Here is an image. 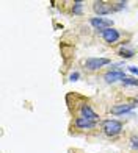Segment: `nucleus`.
I'll return each instance as SVG.
<instances>
[{
    "instance_id": "1",
    "label": "nucleus",
    "mask_w": 138,
    "mask_h": 153,
    "mask_svg": "<svg viewBox=\"0 0 138 153\" xmlns=\"http://www.w3.org/2000/svg\"><path fill=\"white\" fill-rule=\"evenodd\" d=\"M104 131L108 134V136H116V134H119L121 133V130H122V123L119 120H115V119H108L104 122Z\"/></svg>"
},
{
    "instance_id": "2",
    "label": "nucleus",
    "mask_w": 138,
    "mask_h": 153,
    "mask_svg": "<svg viewBox=\"0 0 138 153\" xmlns=\"http://www.w3.org/2000/svg\"><path fill=\"white\" fill-rule=\"evenodd\" d=\"M89 24H91L96 30H107V28H112V25H113V20H110L107 17H91L89 19Z\"/></svg>"
},
{
    "instance_id": "3",
    "label": "nucleus",
    "mask_w": 138,
    "mask_h": 153,
    "mask_svg": "<svg viewBox=\"0 0 138 153\" xmlns=\"http://www.w3.org/2000/svg\"><path fill=\"white\" fill-rule=\"evenodd\" d=\"M110 61L108 58H88L85 61V66L86 69H89V71H98V69H100L102 66H107L110 64Z\"/></svg>"
},
{
    "instance_id": "4",
    "label": "nucleus",
    "mask_w": 138,
    "mask_h": 153,
    "mask_svg": "<svg viewBox=\"0 0 138 153\" xmlns=\"http://www.w3.org/2000/svg\"><path fill=\"white\" fill-rule=\"evenodd\" d=\"M100 34H102V38H104V41H105L107 44H115V42H118V39L121 38L119 31H118V30H115V28L102 30Z\"/></svg>"
},
{
    "instance_id": "5",
    "label": "nucleus",
    "mask_w": 138,
    "mask_h": 153,
    "mask_svg": "<svg viewBox=\"0 0 138 153\" xmlns=\"http://www.w3.org/2000/svg\"><path fill=\"white\" fill-rule=\"evenodd\" d=\"M104 78H105L107 83H116V81H122L124 78H126V75H124V72L119 71V69H115V71L107 72L105 75H104Z\"/></svg>"
},
{
    "instance_id": "6",
    "label": "nucleus",
    "mask_w": 138,
    "mask_h": 153,
    "mask_svg": "<svg viewBox=\"0 0 138 153\" xmlns=\"http://www.w3.org/2000/svg\"><path fill=\"white\" fill-rule=\"evenodd\" d=\"M93 10H94V13L96 14H99L100 17H104L105 14H110L115 8H112V6H108L107 3H104V2H94V5H93Z\"/></svg>"
},
{
    "instance_id": "7",
    "label": "nucleus",
    "mask_w": 138,
    "mask_h": 153,
    "mask_svg": "<svg viewBox=\"0 0 138 153\" xmlns=\"http://www.w3.org/2000/svg\"><path fill=\"white\" fill-rule=\"evenodd\" d=\"M135 106H136L135 103H121V105H115V106H112V114H116V116L126 114L129 111H132Z\"/></svg>"
},
{
    "instance_id": "8",
    "label": "nucleus",
    "mask_w": 138,
    "mask_h": 153,
    "mask_svg": "<svg viewBox=\"0 0 138 153\" xmlns=\"http://www.w3.org/2000/svg\"><path fill=\"white\" fill-rule=\"evenodd\" d=\"M80 113H82V117H85V119H88V120H93V122H96V120H98V117H99L91 109V106H89V105H83V106H82L80 108Z\"/></svg>"
},
{
    "instance_id": "9",
    "label": "nucleus",
    "mask_w": 138,
    "mask_h": 153,
    "mask_svg": "<svg viewBox=\"0 0 138 153\" xmlns=\"http://www.w3.org/2000/svg\"><path fill=\"white\" fill-rule=\"evenodd\" d=\"M75 125H77L79 128H82V130H91V128L96 127V122L88 120V119H85V117H79V119L75 120Z\"/></svg>"
},
{
    "instance_id": "10",
    "label": "nucleus",
    "mask_w": 138,
    "mask_h": 153,
    "mask_svg": "<svg viewBox=\"0 0 138 153\" xmlns=\"http://www.w3.org/2000/svg\"><path fill=\"white\" fill-rule=\"evenodd\" d=\"M119 55L122 58H132L134 55H135V52H134V48H126V47H122L121 50H119Z\"/></svg>"
},
{
    "instance_id": "11",
    "label": "nucleus",
    "mask_w": 138,
    "mask_h": 153,
    "mask_svg": "<svg viewBox=\"0 0 138 153\" xmlns=\"http://www.w3.org/2000/svg\"><path fill=\"white\" fill-rule=\"evenodd\" d=\"M122 83L126 86H138V80L134 78V76H126V78L122 80Z\"/></svg>"
},
{
    "instance_id": "12",
    "label": "nucleus",
    "mask_w": 138,
    "mask_h": 153,
    "mask_svg": "<svg viewBox=\"0 0 138 153\" xmlns=\"http://www.w3.org/2000/svg\"><path fill=\"white\" fill-rule=\"evenodd\" d=\"M82 8H83V3H82V2H75L74 3V14H80Z\"/></svg>"
},
{
    "instance_id": "13",
    "label": "nucleus",
    "mask_w": 138,
    "mask_h": 153,
    "mask_svg": "<svg viewBox=\"0 0 138 153\" xmlns=\"http://www.w3.org/2000/svg\"><path fill=\"white\" fill-rule=\"evenodd\" d=\"M79 76H80L79 72H72L71 75H69V80H71V81H77V80H79Z\"/></svg>"
},
{
    "instance_id": "14",
    "label": "nucleus",
    "mask_w": 138,
    "mask_h": 153,
    "mask_svg": "<svg viewBox=\"0 0 138 153\" xmlns=\"http://www.w3.org/2000/svg\"><path fill=\"white\" fill-rule=\"evenodd\" d=\"M130 142H132V147L134 149H138V136L136 137H132V139H130Z\"/></svg>"
},
{
    "instance_id": "15",
    "label": "nucleus",
    "mask_w": 138,
    "mask_h": 153,
    "mask_svg": "<svg viewBox=\"0 0 138 153\" xmlns=\"http://www.w3.org/2000/svg\"><path fill=\"white\" fill-rule=\"evenodd\" d=\"M124 6H126V2H118V3H116V6H115V10H122Z\"/></svg>"
},
{
    "instance_id": "16",
    "label": "nucleus",
    "mask_w": 138,
    "mask_h": 153,
    "mask_svg": "<svg viewBox=\"0 0 138 153\" xmlns=\"http://www.w3.org/2000/svg\"><path fill=\"white\" fill-rule=\"evenodd\" d=\"M129 71L132 72V74H136L138 75V67L136 66H129Z\"/></svg>"
}]
</instances>
